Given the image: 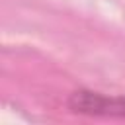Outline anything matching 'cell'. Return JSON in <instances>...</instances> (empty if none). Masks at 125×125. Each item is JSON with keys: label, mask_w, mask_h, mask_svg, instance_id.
Here are the masks:
<instances>
[{"label": "cell", "mask_w": 125, "mask_h": 125, "mask_svg": "<svg viewBox=\"0 0 125 125\" xmlns=\"http://www.w3.org/2000/svg\"><path fill=\"white\" fill-rule=\"evenodd\" d=\"M68 109L86 115L125 117V96H105L92 90H78L68 98Z\"/></svg>", "instance_id": "obj_1"}]
</instances>
